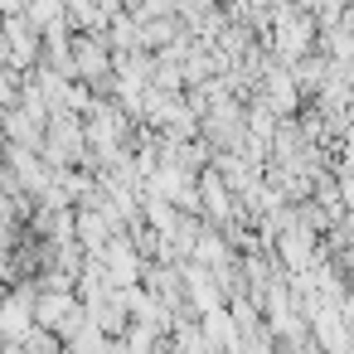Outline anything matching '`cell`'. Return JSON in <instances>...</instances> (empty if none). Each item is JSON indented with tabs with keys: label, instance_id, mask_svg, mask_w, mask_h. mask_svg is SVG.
<instances>
[{
	"label": "cell",
	"instance_id": "6da1fadb",
	"mask_svg": "<svg viewBox=\"0 0 354 354\" xmlns=\"http://www.w3.org/2000/svg\"><path fill=\"white\" fill-rule=\"evenodd\" d=\"M35 296H39L35 281H20L0 296V344H15L20 335L35 330Z\"/></svg>",
	"mask_w": 354,
	"mask_h": 354
},
{
	"label": "cell",
	"instance_id": "7a4b0ae2",
	"mask_svg": "<svg viewBox=\"0 0 354 354\" xmlns=\"http://www.w3.org/2000/svg\"><path fill=\"white\" fill-rule=\"evenodd\" d=\"M68 54H73V83H88V88H107L112 49L102 44V35H73V39H68Z\"/></svg>",
	"mask_w": 354,
	"mask_h": 354
},
{
	"label": "cell",
	"instance_id": "3957f363",
	"mask_svg": "<svg viewBox=\"0 0 354 354\" xmlns=\"http://www.w3.org/2000/svg\"><path fill=\"white\" fill-rule=\"evenodd\" d=\"M262 88H267V97H257L272 117H291L296 112V102H301V93H296V83H291V68H267V78H262Z\"/></svg>",
	"mask_w": 354,
	"mask_h": 354
},
{
	"label": "cell",
	"instance_id": "277c9868",
	"mask_svg": "<svg viewBox=\"0 0 354 354\" xmlns=\"http://www.w3.org/2000/svg\"><path fill=\"white\" fill-rule=\"evenodd\" d=\"M209 209V218L214 223H228L233 218V189L218 180V175H204L199 180V214Z\"/></svg>",
	"mask_w": 354,
	"mask_h": 354
}]
</instances>
